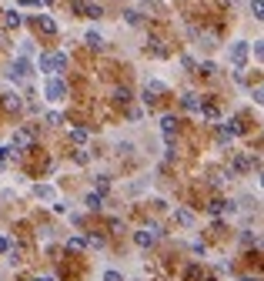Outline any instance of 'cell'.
<instances>
[{"instance_id": "9c48e42d", "label": "cell", "mask_w": 264, "mask_h": 281, "mask_svg": "<svg viewBox=\"0 0 264 281\" xmlns=\"http://www.w3.org/2000/svg\"><path fill=\"white\" fill-rule=\"evenodd\" d=\"M208 211H211V214H234V204L224 201V198H214V201L208 204Z\"/></svg>"}, {"instance_id": "484cf974", "label": "cell", "mask_w": 264, "mask_h": 281, "mask_svg": "<svg viewBox=\"0 0 264 281\" xmlns=\"http://www.w3.org/2000/svg\"><path fill=\"white\" fill-rule=\"evenodd\" d=\"M47 124H54V127H60V124H64V114L50 111V114H47Z\"/></svg>"}, {"instance_id": "1f68e13d", "label": "cell", "mask_w": 264, "mask_h": 281, "mask_svg": "<svg viewBox=\"0 0 264 281\" xmlns=\"http://www.w3.org/2000/svg\"><path fill=\"white\" fill-rule=\"evenodd\" d=\"M74 161H77V164H87L90 154H87V151H77V154H74Z\"/></svg>"}, {"instance_id": "4fadbf2b", "label": "cell", "mask_w": 264, "mask_h": 281, "mask_svg": "<svg viewBox=\"0 0 264 281\" xmlns=\"http://www.w3.org/2000/svg\"><path fill=\"white\" fill-rule=\"evenodd\" d=\"M181 107H184V111H191V114H198V111H201L198 94H184V97H181Z\"/></svg>"}, {"instance_id": "f546056e", "label": "cell", "mask_w": 264, "mask_h": 281, "mask_svg": "<svg viewBox=\"0 0 264 281\" xmlns=\"http://www.w3.org/2000/svg\"><path fill=\"white\" fill-rule=\"evenodd\" d=\"M104 281H124L121 271H104Z\"/></svg>"}, {"instance_id": "5bb4252c", "label": "cell", "mask_w": 264, "mask_h": 281, "mask_svg": "<svg viewBox=\"0 0 264 281\" xmlns=\"http://www.w3.org/2000/svg\"><path fill=\"white\" fill-rule=\"evenodd\" d=\"M174 221H177V225H184V228H191V225H194V214L187 211V208H174Z\"/></svg>"}, {"instance_id": "603a6c76", "label": "cell", "mask_w": 264, "mask_h": 281, "mask_svg": "<svg viewBox=\"0 0 264 281\" xmlns=\"http://www.w3.org/2000/svg\"><path fill=\"white\" fill-rule=\"evenodd\" d=\"M33 194H37V198H44V201H50V198H54V188H50V184H37Z\"/></svg>"}, {"instance_id": "8d00e7d4", "label": "cell", "mask_w": 264, "mask_h": 281, "mask_svg": "<svg viewBox=\"0 0 264 281\" xmlns=\"http://www.w3.org/2000/svg\"><path fill=\"white\" fill-rule=\"evenodd\" d=\"M241 281H261V278H258V275H254V278H241Z\"/></svg>"}, {"instance_id": "8fae6325", "label": "cell", "mask_w": 264, "mask_h": 281, "mask_svg": "<svg viewBox=\"0 0 264 281\" xmlns=\"http://www.w3.org/2000/svg\"><path fill=\"white\" fill-rule=\"evenodd\" d=\"M80 13L87 17V20H100L104 10H100V3H80Z\"/></svg>"}, {"instance_id": "3957f363", "label": "cell", "mask_w": 264, "mask_h": 281, "mask_svg": "<svg viewBox=\"0 0 264 281\" xmlns=\"http://www.w3.org/2000/svg\"><path fill=\"white\" fill-rule=\"evenodd\" d=\"M44 94H47V101H64L67 97V84L60 77H47V87H44Z\"/></svg>"}, {"instance_id": "e0dca14e", "label": "cell", "mask_w": 264, "mask_h": 281, "mask_svg": "<svg viewBox=\"0 0 264 281\" xmlns=\"http://www.w3.org/2000/svg\"><path fill=\"white\" fill-rule=\"evenodd\" d=\"M3 23H7V27H13V30H17V27H20V23H23L20 10H7V13H3Z\"/></svg>"}, {"instance_id": "52a82bcc", "label": "cell", "mask_w": 264, "mask_h": 281, "mask_svg": "<svg viewBox=\"0 0 264 281\" xmlns=\"http://www.w3.org/2000/svg\"><path fill=\"white\" fill-rule=\"evenodd\" d=\"M177 124H181V121H177L174 114H164V117H161V134H164L167 141H174V134H177Z\"/></svg>"}, {"instance_id": "4316f807", "label": "cell", "mask_w": 264, "mask_h": 281, "mask_svg": "<svg viewBox=\"0 0 264 281\" xmlns=\"http://www.w3.org/2000/svg\"><path fill=\"white\" fill-rule=\"evenodd\" d=\"M104 245H107V241H104V238H100V235H97V238H94V235L87 238V248H97V251H100V248H104Z\"/></svg>"}, {"instance_id": "ac0fdd59", "label": "cell", "mask_w": 264, "mask_h": 281, "mask_svg": "<svg viewBox=\"0 0 264 281\" xmlns=\"http://www.w3.org/2000/svg\"><path fill=\"white\" fill-rule=\"evenodd\" d=\"M84 204H87V211H100V208H104V198H100V194H94V191H90L87 198H84Z\"/></svg>"}, {"instance_id": "30bf717a", "label": "cell", "mask_w": 264, "mask_h": 281, "mask_svg": "<svg viewBox=\"0 0 264 281\" xmlns=\"http://www.w3.org/2000/svg\"><path fill=\"white\" fill-rule=\"evenodd\" d=\"M244 57H248V44H234V47H231V64H234L238 70L244 67Z\"/></svg>"}, {"instance_id": "4dcf8cb0", "label": "cell", "mask_w": 264, "mask_h": 281, "mask_svg": "<svg viewBox=\"0 0 264 281\" xmlns=\"http://www.w3.org/2000/svg\"><path fill=\"white\" fill-rule=\"evenodd\" d=\"M117 151H121V154H131L134 144H131V141H121V144H117Z\"/></svg>"}, {"instance_id": "d4e9b609", "label": "cell", "mask_w": 264, "mask_h": 281, "mask_svg": "<svg viewBox=\"0 0 264 281\" xmlns=\"http://www.w3.org/2000/svg\"><path fill=\"white\" fill-rule=\"evenodd\" d=\"M251 10H254V20L264 17V0H251Z\"/></svg>"}, {"instance_id": "d6986e66", "label": "cell", "mask_w": 264, "mask_h": 281, "mask_svg": "<svg viewBox=\"0 0 264 281\" xmlns=\"http://www.w3.org/2000/svg\"><path fill=\"white\" fill-rule=\"evenodd\" d=\"M201 117H204V121H218L221 114H218V107H214V104H201Z\"/></svg>"}, {"instance_id": "83f0119b", "label": "cell", "mask_w": 264, "mask_h": 281, "mask_svg": "<svg viewBox=\"0 0 264 281\" xmlns=\"http://www.w3.org/2000/svg\"><path fill=\"white\" fill-rule=\"evenodd\" d=\"M181 67H184V70H194V67H198V60H194V57H181Z\"/></svg>"}, {"instance_id": "8992f818", "label": "cell", "mask_w": 264, "mask_h": 281, "mask_svg": "<svg viewBox=\"0 0 264 281\" xmlns=\"http://www.w3.org/2000/svg\"><path fill=\"white\" fill-rule=\"evenodd\" d=\"M30 144H33V134L27 131V127L13 131V137H10V147H13V151H23V147H30Z\"/></svg>"}, {"instance_id": "2e32d148", "label": "cell", "mask_w": 264, "mask_h": 281, "mask_svg": "<svg viewBox=\"0 0 264 281\" xmlns=\"http://www.w3.org/2000/svg\"><path fill=\"white\" fill-rule=\"evenodd\" d=\"M84 44H87L90 50H100V47H104V37H100L97 30H87V37H84Z\"/></svg>"}, {"instance_id": "7402d4cb", "label": "cell", "mask_w": 264, "mask_h": 281, "mask_svg": "<svg viewBox=\"0 0 264 281\" xmlns=\"http://www.w3.org/2000/svg\"><path fill=\"white\" fill-rule=\"evenodd\" d=\"M124 20L131 23V27H141L144 17H141V10H124Z\"/></svg>"}, {"instance_id": "6da1fadb", "label": "cell", "mask_w": 264, "mask_h": 281, "mask_svg": "<svg viewBox=\"0 0 264 281\" xmlns=\"http://www.w3.org/2000/svg\"><path fill=\"white\" fill-rule=\"evenodd\" d=\"M37 67L44 70V74H50V77H57V74L67 67V54L64 50H57V54H40L37 57Z\"/></svg>"}, {"instance_id": "836d02e7", "label": "cell", "mask_w": 264, "mask_h": 281, "mask_svg": "<svg viewBox=\"0 0 264 281\" xmlns=\"http://www.w3.org/2000/svg\"><path fill=\"white\" fill-rule=\"evenodd\" d=\"M127 117H131V121H141L144 111H141V107H134V111H127Z\"/></svg>"}, {"instance_id": "277c9868", "label": "cell", "mask_w": 264, "mask_h": 281, "mask_svg": "<svg viewBox=\"0 0 264 281\" xmlns=\"http://www.w3.org/2000/svg\"><path fill=\"white\" fill-rule=\"evenodd\" d=\"M161 235H164V231H161V225H147L144 231H137V235H134V241H137V248H151Z\"/></svg>"}, {"instance_id": "9a60e30c", "label": "cell", "mask_w": 264, "mask_h": 281, "mask_svg": "<svg viewBox=\"0 0 264 281\" xmlns=\"http://www.w3.org/2000/svg\"><path fill=\"white\" fill-rule=\"evenodd\" d=\"M107 191H110V178H107V174H97V178H94V194L104 198Z\"/></svg>"}, {"instance_id": "cb8c5ba5", "label": "cell", "mask_w": 264, "mask_h": 281, "mask_svg": "<svg viewBox=\"0 0 264 281\" xmlns=\"http://www.w3.org/2000/svg\"><path fill=\"white\" fill-rule=\"evenodd\" d=\"M84 248H87L84 238H67V251H84Z\"/></svg>"}, {"instance_id": "d590c367", "label": "cell", "mask_w": 264, "mask_h": 281, "mask_svg": "<svg viewBox=\"0 0 264 281\" xmlns=\"http://www.w3.org/2000/svg\"><path fill=\"white\" fill-rule=\"evenodd\" d=\"M0 251H7V241H3V238H0Z\"/></svg>"}, {"instance_id": "74e56055", "label": "cell", "mask_w": 264, "mask_h": 281, "mask_svg": "<svg viewBox=\"0 0 264 281\" xmlns=\"http://www.w3.org/2000/svg\"><path fill=\"white\" fill-rule=\"evenodd\" d=\"M33 281H50V278H33Z\"/></svg>"}, {"instance_id": "44dd1931", "label": "cell", "mask_w": 264, "mask_h": 281, "mask_svg": "<svg viewBox=\"0 0 264 281\" xmlns=\"http://www.w3.org/2000/svg\"><path fill=\"white\" fill-rule=\"evenodd\" d=\"M114 101H117V104H131V90L124 87V84H121V87H114Z\"/></svg>"}, {"instance_id": "d6a6232c", "label": "cell", "mask_w": 264, "mask_h": 281, "mask_svg": "<svg viewBox=\"0 0 264 281\" xmlns=\"http://www.w3.org/2000/svg\"><path fill=\"white\" fill-rule=\"evenodd\" d=\"M214 70H218V67H214L211 60H204V64H201V74H214Z\"/></svg>"}, {"instance_id": "f35d334b", "label": "cell", "mask_w": 264, "mask_h": 281, "mask_svg": "<svg viewBox=\"0 0 264 281\" xmlns=\"http://www.w3.org/2000/svg\"><path fill=\"white\" fill-rule=\"evenodd\" d=\"M44 3H54V0H44Z\"/></svg>"}, {"instance_id": "7c38bea8", "label": "cell", "mask_w": 264, "mask_h": 281, "mask_svg": "<svg viewBox=\"0 0 264 281\" xmlns=\"http://www.w3.org/2000/svg\"><path fill=\"white\" fill-rule=\"evenodd\" d=\"M0 97H3V107H7V111H20V107H23L20 94H0Z\"/></svg>"}, {"instance_id": "f1b7e54d", "label": "cell", "mask_w": 264, "mask_h": 281, "mask_svg": "<svg viewBox=\"0 0 264 281\" xmlns=\"http://www.w3.org/2000/svg\"><path fill=\"white\" fill-rule=\"evenodd\" d=\"M33 54V44H30V40H23V44H20V57H30Z\"/></svg>"}, {"instance_id": "ab89813d", "label": "cell", "mask_w": 264, "mask_h": 281, "mask_svg": "<svg viewBox=\"0 0 264 281\" xmlns=\"http://www.w3.org/2000/svg\"><path fill=\"white\" fill-rule=\"evenodd\" d=\"M208 281H214V278H208Z\"/></svg>"}, {"instance_id": "7a4b0ae2", "label": "cell", "mask_w": 264, "mask_h": 281, "mask_svg": "<svg viewBox=\"0 0 264 281\" xmlns=\"http://www.w3.org/2000/svg\"><path fill=\"white\" fill-rule=\"evenodd\" d=\"M30 74H33V64H30V60H27V57H13L7 77H10L13 84H23V80H30Z\"/></svg>"}, {"instance_id": "ba28073f", "label": "cell", "mask_w": 264, "mask_h": 281, "mask_svg": "<svg viewBox=\"0 0 264 281\" xmlns=\"http://www.w3.org/2000/svg\"><path fill=\"white\" fill-rule=\"evenodd\" d=\"M33 23H37V30H44V34H50V37H54L57 30H60V27H57V20H54V17H47V13L33 17Z\"/></svg>"}, {"instance_id": "e575fe53", "label": "cell", "mask_w": 264, "mask_h": 281, "mask_svg": "<svg viewBox=\"0 0 264 281\" xmlns=\"http://www.w3.org/2000/svg\"><path fill=\"white\" fill-rule=\"evenodd\" d=\"M10 154H17L13 147H0V161H7V158H10Z\"/></svg>"}, {"instance_id": "5b68a950", "label": "cell", "mask_w": 264, "mask_h": 281, "mask_svg": "<svg viewBox=\"0 0 264 281\" xmlns=\"http://www.w3.org/2000/svg\"><path fill=\"white\" fill-rule=\"evenodd\" d=\"M241 131H244V121H241V117H231L228 124H221V127H218V141L224 144V141H231V137L241 134Z\"/></svg>"}, {"instance_id": "ffe728a7", "label": "cell", "mask_w": 264, "mask_h": 281, "mask_svg": "<svg viewBox=\"0 0 264 281\" xmlns=\"http://www.w3.org/2000/svg\"><path fill=\"white\" fill-rule=\"evenodd\" d=\"M67 137H70V144H87V131H84V127H74Z\"/></svg>"}]
</instances>
